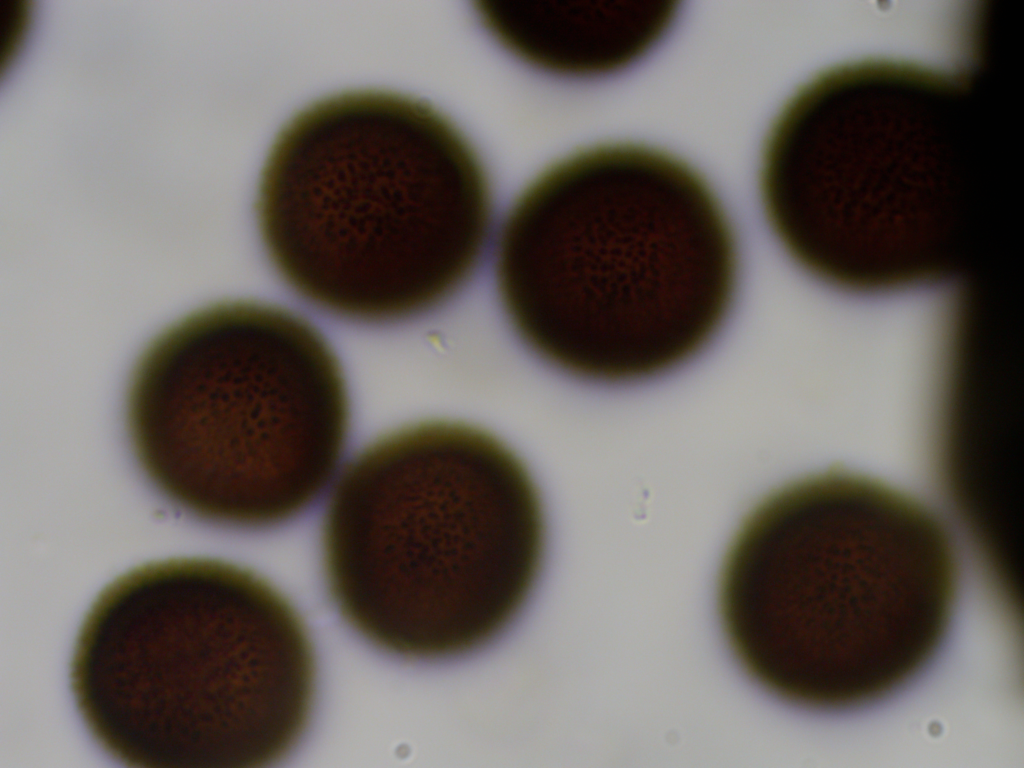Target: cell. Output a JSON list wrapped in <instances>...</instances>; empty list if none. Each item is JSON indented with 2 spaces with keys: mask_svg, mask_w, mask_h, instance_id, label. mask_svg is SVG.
Listing matches in <instances>:
<instances>
[{
  "mask_svg": "<svg viewBox=\"0 0 1024 768\" xmlns=\"http://www.w3.org/2000/svg\"><path fill=\"white\" fill-rule=\"evenodd\" d=\"M495 275L536 355L577 378L627 383L679 367L711 340L732 301L737 250L696 168L609 141L555 160L520 192Z\"/></svg>",
  "mask_w": 1024,
  "mask_h": 768,
  "instance_id": "6da1fadb",
  "label": "cell"
},
{
  "mask_svg": "<svg viewBox=\"0 0 1024 768\" xmlns=\"http://www.w3.org/2000/svg\"><path fill=\"white\" fill-rule=\"evenodd\" d=\"M255 209L267 255L296 294L344 319L386 323L436 308L469 280L492 194L447 115L415 96L361 88L287 120Z\"/></svg>",
  "mask_w": 1024,
  "mask_h": 768,
  "instance_id": "7a4b0ae2",
  "label": "cell"
},
{
  "mask_svg": "<svg viewBox=\"0 0 1024 768\" xmlns=\"http://www.w3.org/2000/svg\"><path fill=\"white\" fill-rule=\"evenodd\" d=\"M315 657L291 603L236 564L178 557L107 584L70 664L95 742L134 768H258L285 758L314 703Z\"/></svg>",
  "mask_w": 1024,
  "mask_h": 768,
  "instance_id": "3957f363",
  "label": "cell"
},
{
  "mask_svg": "<svg viewBox=\"0 0 1024 768\" xmlns=\"http://www.w3.org/2000/svg\"><path fill=\"white\" fill-rule=\"evenodd\" d=\"M321 538L343 619L381 650L434 660L486 645L517 616L541 569L545 526L511 448L479 427L429 420L351 459Z\"/></svg>",
  "mask_w": 1024,
  "mask_h": 768,
  "instance_id": "277c9868",
  "label": "cell"
},
{
  "mask_svg": "<svg viewBox=\"0 0 1024 768\" xmlns=\"http://www.w3.org/2000/svg\"><path fill=\"white\" fill-rule=\"evenodd\" d=\"M974 79L887 57L825 68L766 134L760 188L787 253L842 290L885 293L951 274Z\"/></svg>",
  "mask_w": 1024,
  "mask_h": 768,
  "instance_id": "5b68a950",
  "label": "cell"
},
{
  "mask_svg": "<svg viewBox=\"0 0 1024 768\" xmlns=\"http://www.w3.org/2000/svg\"><path fill=\"white\" fill-rule=\"evenodd\" d=\"M956 583L954 545L933 510L879 480L830 470L780 487L746 515L724 556L718 607L754 681L787 702L829 708L840 649H864L876 667L889 649L910 675L921 668L946 629Z\"/></svg>",
  "mask_w": 1024,
  "mask_h": 768,
  "instance_id": "8992f818",
  "label": "cell"
},
{
  "mask_svg": "<svg viewBox=\"0 0 1024 768\" xmlns=\"http://www.w3.org/2000/svg\"><path fill=\"white\" fill-rule=\"evenodd\" d=\"M137 462L167 499L231 528L282 524L333 479L349 432L340 363L306 319L222 301L141 352L126 393Z\"/></svg>",
  "mask_w": 1024,
  "mask_h": 768,
  "instance_id": "52a82bcc",
  "label": "cell"
},
{
  "mask_svg": "<svg viewBox=\"0 0 1024 768\" xmlns=\"http://www.w3.org/2000/svg\"><path fill=\"white\" fill-rule=\"evenodd\" d=\"M490 33L526 62L566 75L620 68L665 32L675 0H477Z\"/></svg>",
  "mask_w": 1024,
  "mask_h": 768,
  "instance_id": "ba28073f",
  "label": "cell"
}]
</instances>
